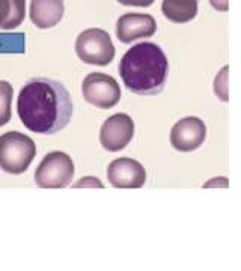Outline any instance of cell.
Masks as SVG:
<instances>
[{
    "instance_id": "obj_1",
    "label": "cell",
    "mask_w": 241,
    "mask_h": 271,
    "mask_svg": "<svg viewBox=\"0 0 241 271\" xmlns=\"http://www.w3.org/2000/svg\"><path fill=\"white\" fill-rule=\"evenodd\" d=\"M17 112L28 130L51 136L69 124L74 104L64 83L48 77H34L18 94Z\"/></svg>"
},
{
    "instance_id": "obj_2",
    "label": "cell",
    "mask_w": 241,
    "mask_h": 271,
    "mask_svg": "<svg viewBox=\"0 0 241 271\" xmlns=\"http://www.w3.org/2000/svg\"><path fill=\"white\" fill-rule=\"evenodd\" d=\"M124 86L136 95L162 94L169 74V61L163 48L145 41L125 51L119 67Z\"/></svg>"
},
{
    "instance_id": "obj_3",
    "label": "cell",
    "mask_w": 241,
    "mask_h": 271,
    "mask_svg": "<svg viewBox=\"0 0 241 271\" xmlns=\"http://www.w3.org/2000/svg\"><path fill=\"white\" fill-rule=\"evenodd\" d=\"M36 155L35 142L20 131L0 136V169L11 175H21L29 169Z\"/></svg>"
},
{
    "instance_id": "obj_4",
    "label": "cell",
    "mask_w": 241,
    "mask_h": 271,
    "mask_svg": "<svg viewBox=\"0 0 241 271\" xmlns=\"http://www.w3.org/2000/svg\"><path fill=\"white\" fill-rule=\"evenodd\" d=\"M115 45L110 35L98 27H91L75 39V53L78 59L88 65L105 67L115 58Z\"/></svg>"
},
{
    "instance_id": "obj_5",
    "label": "cell",
    "mask_w": 241,
    "mask_h": 271,
    "mask_svg": "<svg viewBox=\"0 0 241 271\" xmlns=\"http://www.w3.org/2000/svg\"><path fill=\"white\" fill-rule=\"evenodd\" d=\"M74 172V161L68 154L50 152L35 170V184L41 188H65L71 184Z\"/></svg>"
},
{
    "instance_id": "obj_6",
    "label": "cell",
    "mask_w": 241,
    "mask_h": 271,
    "mask_svg": "<svg viewBox=\"0 0 241 271\" xmlns=\"http://www.w3.org/2000/svg\"><path fill=\"white\" fill-rule=\"evenodd\" d=\"M82 95L89 104L107 110L119 102L121 88L112 75L104 72H91L82 83Z\"/></svg>"
},
{
    "instance_id": "obj_7",
    "label": "cell",
    "mask_w": 241,
    "mask_h": 271,
    "mask_svg": "<svg viewBox=\"0 0 241 271\" xmlns=\"http://www.w3.org/2000/svg\"><path fill=\"white\" fill-rule=\"evenodd\" d=\"M135 136V122L125 113L107 118L100 130V143L109 152H118L128 146Z\"/></svg>"
},
{
    "instance_id": "obj_8",
    "label": "cell",
    "mask_w": 241,
    "mask_h": 271,
    "mask_svg": "<svg viewBox=\"0 0 241 271\" xmlns=\"http://www.w3.org/2000/svg\"><path fill=\"white\" fill-rule=\"evenodd\" d=\"M207 139V127L202 119L189 116L178 121L171 130V143L179 152H192Z\"/></svg>"
},
{
    "instance_id": "obj_9",
    "label": "cell",
    "mask_w": 241,
    "mask_h": 271,
    "mask_svg": "<svg viewBox=\"0 0 241 271\" xmlns=\"http://www.w3.org/2000/svg\"><path fill=\"white\" fill-rule=\"evenodd\" d=\"M107 178L115 188H140L146 182V170L138 160L121 157L107 168Z\"/></svg>"
},
{
    "instance_id": "obj_10",
    "label": "cell",
    "mask_w": 241,
    "mask_h": 271,
    "mask_svg": "<svg viewBox=\"0 0 241 271\" xmlns=\"http://www.w3.org/2000/svg\"><path fill=\"white\" fill-rule=\"evenodd\" d=\"M157 31V23L149 14H124L116 21V36L121 42L130 44L136 39L151 38Z\"/></svg>"
},
{
    "instance_id": "obj_11",
    "label": "cell",
    "mask_w": 241,
    "mask_h": 271,
    "mask_svg": "<svg viewBox=\"0 0 241 271\" xmlns=\"http://www.w3.org/2000/svg\"><path fill=\"white\" fill-rule=\"evenodd\" d=\"M62 0H34L31 2V21L38 29H51L64 18Z\"/></svg>"
},
{
    "instance_id": "obj_12",
    "label": "cell",
    "mask_w": 241,
    "mask_h": 271,
    "mask_svg": "<svg viewBox=\"0 0 241 271\" xmlns=\"http://www.w3.org/2000/svg\"><path fill=\"white\" fill-rule=\"evenodd\" d=\"M162 11L169 21L187 23L196 17L198 2L196 0H165L162 3Z\"/></svg>"
},
{
    "instance_id": "obj_13",
    "label": "cell",
    "mask_w": 241,
    "mask_h": 271,
    "mask_svg": "<svg viewBox=\"0 0 241 271\" xmlns=\"http://www.w3.org/2000/svg\"><path fill=\"white\" fill-rule=\"evenodd\" d=\"M26 14L24 0H0V27L14 29L21 24Z\"/></svg>"
},
{
    "instance_id": "obj_14",
    "label": "cell",
    "mask_w": 241,
    "mask_h": 271,
    "mask_svg": "<svg viewBox=\"0 0 241 271\" xmlns=\"http://www.w3.org/2000/svg\"><path fill=\"white\" fill-rule=\"evenodd\" d=\"M12 97H14V89L8 83V81H0V127L6 125L11 121L12 116Z\"/></svg>"
},
{
    "instance_id": "obj_15",
    "label": "cell",
    "mask_w": 241,
    "mask_h": 271,
    "mask_svg": "<svg viewBox=\"0 0 241 271\" xmlns=\"http://www.w3.org/2000/svg\"><path fill=\"white\" fill-rule=\"evenodd\" d=\"M228 74H229V67L225 65L214 78V94L219 97V100H222L223 102L229 101V94H228Z\"/></svg>"
},
{
    "instance_id": "obj_16",
    "label": "cell",
    "mask_w": 241,
    "mask_h": 271,
    "mask_svg": "<svg viewBox=\"0 0 241 271\" xmlns=\"http://www.w3.org/2000/svg\"><path fill=\"white\" fill-rule=\"evenodd\" d=\"M82 187H94V188H103L104 184L95 178V176H86V178H82V179H78L75 184H72V188H82Z\"/></svg>"
},
{
    "instance_id": "obj_17",
    "label": "cell",
    "mask_w": 241,
    "mask_h": 271,
    "mask_svg": "<svg viewBox=\"0 0 241 271\" xmlns=\"http://www.w3.org/2000/svg\"><path fill=\"white\" fill-rule=\"evenodd\" d=\"M228 178H214L209 179L208 182L204 184V188H209V187H228Z\"/></svg>"
},
{
    "instance_id": "obj_18",
    "label": "cell",
    "mask_w": 241,
    "mask_h": 271,
    "mask_svg": "<svg viewBox=\"0 0 241 271\" xmlns=\"http://www.w3.org/2000/svg\"><path fill=\"white\" fill-rule=\"evenodd\" d=\"M119 3H122V5H136V6H149L152 2H151V0H149V2H124V0H122V2H119Z\"/></svg>"
},
{
    "instance_id": "obj_19",
    "label": "cell",
    "mask_w": 241,
    "mask_h": 271,
    "mask_svg": "<svg viewBox=\"0 0 241 271\" xmlns=\"http://www.w3.org/2000/svg\"><path fill=\"white\" fill-rule=\"evenodd\" d=\"M214 8H217V9H222V11H226L228 9V2H225L223 5H219V3H222V2H209Z\"/></svg>"
}]
</instances>
